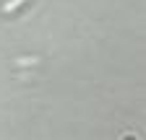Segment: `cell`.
Segmentation results:
<instances>
[{"mask_svg": "<svg viewBox=\"0 0 146 140\" xmlns=\"http://www.w3.org/2000/svg\"><path fill=\"white\" fill-rule=\"evenodd\" d=\"M21 3H24V0H8V3L3 5V10H8V13H11V10H16L18 5H21Z\"/></svg>", "mask_w": 146, "mask_h": 140, "instance_id": "6da1fadb", "label": "cell"}]
</instances>
